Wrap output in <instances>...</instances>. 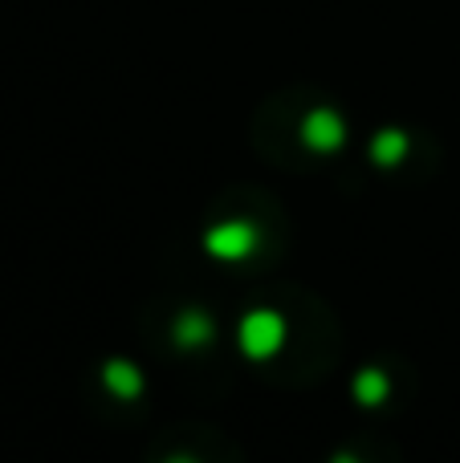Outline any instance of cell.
Listing matches in <instances>:
<instances>
[{"instance_id": "cell-1", "label": "cell", "mask_w": 460, "mask_h": 463, "mask_svg": "<svg viewBox=\"0 0 460 463\" xmlns=\"http://www.w3.org/2000/svg\"><path fill=\"white\" fill-rule=\"evenodd\" d=\"M277 337H282V326H277L269 313H257V317H249V326H244V345H249L253 354H269L277 345Z\"/></svg>"}, {"instance_id": "cell-2", "label": "cell", "mask_w": 460, "mask_h": 463, "mask_svg": "<svg viewBox=\"0 0 460 463\" xmlns=\"http://www.w3.org/2000/svg\"><path fill=\"white\" fill-rule=\"evenodd\" d=\"M216 240V252H244V232H236V228H228V232H220V236H212Z\"/></svg>"}]
</instances>
